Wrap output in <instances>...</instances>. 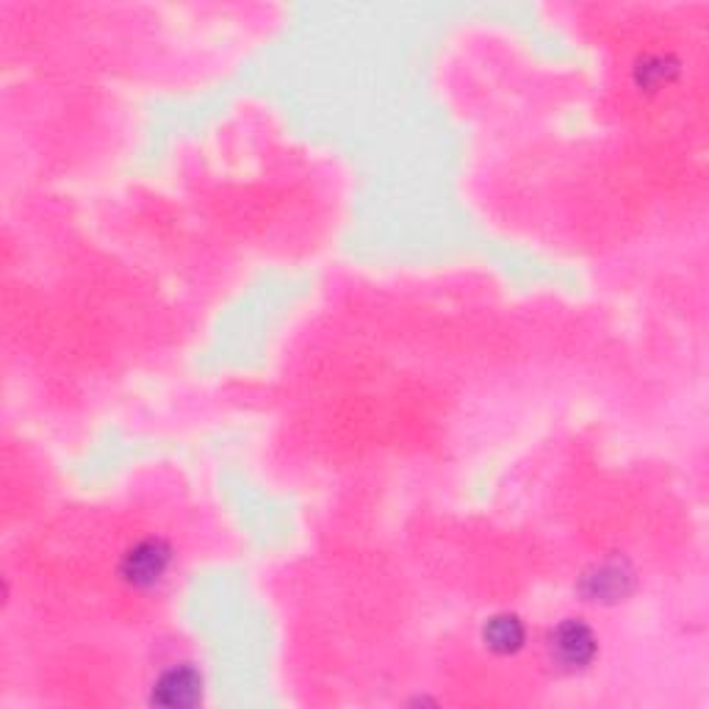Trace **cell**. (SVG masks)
I'll return each instance as SVG.
<instances>
[{
  "mask_svg": "<svg viewBox=\"0 0 709 709\" xmlns=\"http://www.w3.org/2000/svg\"><path fill=\"white\" fill-rule=\"evenodd\" d=\"M549 649L563 668L577 671L596 657V638L588 623L577 621V618H565L549 638Z\"/></svg>",
  "mask_w": 709,
  "mask_h": 709,
  "instance_id": "6da1fadb",
  "label": "cell"
},
{
  "mask_svg": "<svg viewBox=\"0 0 709 709\" xmlns=\"http://www.w3.org/2000/svg\"><path fill=\"white\" fill-rule=\"evenodd\" d=\"M173 552L164 541H142L125 554L122 560V577L133 585V588H153L164 579L169 568Z\"/></svg>",
  "mask_w": 709,
  "mask_h": 709,
  "instance_id": "7a4b0ae2",
  "label": "cell"
},
{
  "mask_svg": "<svg viewBox=\"0 0 709 709\" xmlns=\"http://www.w3.org/2000/svg\"><path fill=\"white\" fill-rule=\"evenodd\" d=\"M200 676L191 668H173L153 687V701L164 707H189L200 698Z\"/></svg>",
  "mask_w": 709,
  "mask_h": 709,
  "instance_id": "3957f363",
  "label": "cell"
},
{
  "mask_svg": "<svg viewBox=\"0 0 709 709\" xmlns=\"http://www.w3.org/2000/svg\"><path fill=\"white\" fill-rule=\"evenodd\" d=\"M485 646L496 654H513L519 652L521 643H524V623L516 616H494L488 623H485Z\"/></svg>",
  "mask_w": 709,
  "mask_h": 709,
  "instance_id": "277c9868",
  "label": "cell"
},
{
  "mask_svg": "<svg viewBox=\"0 0 709 709\" xmlns=\"http://www.w3.org/2000/svg\"><path fill=\"white\" fill-rule=\"evenodd\" d=\"M623 583H627V577H623L621 568H616V565H601L599 572H596V577H588L594 601L623 596Z\"/></svg>",
  "mask_w": 709,
  "mask_h": 709,
  "instance_id": "5b68a950",
  "label": "cell"
}]
</instances>
